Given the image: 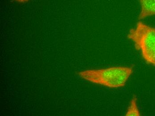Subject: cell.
Returning a JSON list of instances; mask_svg holds the SVG:
<instances>
[{
  "label": "cell",
  "mask_w": 155,
  "mask_h": 116,
  "mask_svg": "<svg viewBox=\"0 0 155 116\" xmlns=\"http://www.w3.org/2000/svg\"><path fill=\"white\" fill-rule=\"evenodd\" d=\"M133 72L132 67H113L80 71L81 78L94 84L117 88L124 87Z\"/></svg>",
  "instance_id": "1"
},
{
  "label": "cell",
  "mask_w": 155,
  "mask_h": 116,
  "mask_svg": "<svg viewBox=\"0 0 155 116\" xmlns=\"http://www.w3.org/2000/svg\"><path fill=\"white\" fill-rule=\"evenodd\" d=\"M127 38L133 41L144 60L155 66V28L139 21L129 31Z\"/></svg>",
  "instance_id": "2"
},
{
  "label": "cell",
  "mask_w": 155,
  "mask_h": 116,
  "mask_svg": "<svg viewBox=\"0 0 155 116\" xmlns=\"http://www.w3.org/2000/svg\"><path fill=\"white\" fill-rule=\"evenodd\" d=\"M140 11L138 19L142 20L155 15V0H139Z\"/></svg>",
  "instance_id": "3"
},
{
  "label": "cell",
  "mask_w": 155,
  "mask_h": 116,
  "mask_svg": "<svg viewBox=\"0 0 155 116\" xmlns=\"http://www.w3.org/2000/svg\"><path fill=\"white\" fill-rule=\"evenodd\" d=\"M125 115L127 116H140V113L137 104V98L136 96H133L132 98Z\"/></svg>",
  "instance_id": "4"
},
{
  "label": "cell",
  "mask_w": 155,
  "mask_h": 116,
  "mask_svg": "<svg viewBox=\"0 0 155 116\" xmlns=\"http://www.w3.org/2000/svg\"><path fill=\"white\" fill-rule=\"evenodd\" d=\"M14 1L19 3H23L28 2L29 0H14Z\"/></svg>",
  "instance_id": "5"
}]
</instances>
